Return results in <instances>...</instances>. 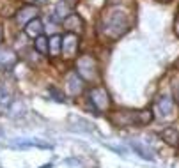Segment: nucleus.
<instances>
[{
	"label": "nucleus",
	"instance_id": "1",
	"mask_svg": "<svg viewBox=\"0 0 179 168\" xmlns=\"http://www.w3.org/2000/svg\"><path fill=\"white\" fill-rule=\"evenodd\" d=\"M130 28V18L122 11H112L107 14V18L103 16V32L110 39H117L122 34L128 32Z\"/></svg>",
	"mask_w": 179,
	"mask_h": 168
},
{
	"label": "nucleus",
	"instance_id": "2",
	"mask_svg": "<svg viewBox=\"0 0 179 168\" xmlns=\"http://www.w3.org/2000/svg\"><path fill=\"white\" fill-rule=\"evenodd\" d=\"M76 73L83 78V80H89V81H92V80H96L98 76H99V73H98V64H96V60H94L92 57H89V55H85V57H80L78 60H76Z\"/></svg>",
	"mask_w": 179,
	"mask_h": 168
},
{
	"label": "nucleus",
	"instance_id": "3",
	"mask_svg": "<svg viewBox=\"0 0 179 168\" xmlns=\"http://www.w3.org/2000/svg\"><path fill=\"white\" fill-rule=\"evenodd\" d=\"M89 101H91V106L96 112H103V110H107L110 106L108 92L103 87H92L89 90Z\"/></svg>",
	"mask_w": 179,
	"mask_h": 168
},
{
	"label": "nucleus",
	"instance_id": "4",
	"mask_svg": "<svg viewBox=\"0 0 179 168\" xmlns=\"http://www.w3.org/2000/svg\"><path fill=\"white\" fill-rule=\"evenodd\" d=\"M110 120L115 126H121V128H126V126H131V124H138V112H133V110H122V112H115Z\"/></svg>",
	"mask_w": 179,
	"mask_h": 168
},
{
	"label": "nucleus",
	"instance_id": "5",
	"mask_svg": "<svg viewBox=\"0 0 179 168\" xmlns=\"http://www.w3.org/2000/svg\"><path fill=\"white\" fill-rule=\"evenodd\" d=\"M78 50V36L75 32H66V36H62V53L66 58L75 57Z\"/></svg>",
	"mask_w": 179,
	"mask_h": 168
},
{
	"label": "nucleus",
	"instance_id": "6",
	"mask_svg": "<svg viewBox=\"0 0 179 168\" xmlns=\"http://www.w3.org/2000/svg\"><path fill=\"white\" fill-rule=\"evenodd\" d=\"M37 7L36 5H30V4H27V5H23L20 11L16 13V23L22 27V25H25V23H28L30 19H34V18H37Z\"/></svg>",
	"mask_w": 179,
	"mask_h": 168
},
{
	"label": "nucleus",
	"instance_id": "7",
	"mask_svg": "<svg viewBox=\"0 0 179 168\" xmlns=\"http://www.w3.org/2000/svg\"><path fill=\"white\" fill-rule=\"evenodd\" d=\"M66 85H68L69 96H78V94L83 90V80H82V76L78 75V73H71V75L68 76Z\"/></svg>",
	"mask_w": 179,
	"mask_h": 168
},
{
	"label": "nucleus",
	"instance_id": "8",
	"mask_svg": "<svg viewBox=\"0 0 179 168\" xmlns=\"http://www.w3.org/2000/svg\"><path fill=\"white\" fill-rule=\"evenodd\" d=\"M130 147L133 149V152H136L142 159H149V161H153L154 159V154H153V151L147 147L145 143H142V142H136V140H133V142H130Z\"/></svg>",
	"mask_w": 179,
	"mask_h": 168
},
{
	"label": "nucleus",
	"instance_id": "9",
	"mask_svg": "<svg viewBox=\"0 0 179 168\" xmlns=\"http://www.w3.org/2000/svg\"><path fill=\"white\" fill-rule=\"evenodd\" d=\"M25 34L30 36V37H37L43 34V22H41L39 18H34V19H30V22L27 23L25 27Z\"/></svg>",
	"mask_w": 179,
	"mask_h": 168
},
{
	"label": "nucleus",
	"instance_id": "10",
	"mask_svg": "<svg viewBox=\"0 0 179 168\" xmlns=\"http://www.w3.org/2000/svg\"><path fill=\"white\" fill-rule=\"evenodd\" d=\"M64 27L68 28V32H75V30H82L83 27V22L78 14H69L68 18H64Z\"/></svg>",
	"mask_w": 179,
	"mask_h": 168
},
{
	"label": "nucleus",
	"instance_id": "11",
	"mask_svg": "<svg viewBox=\"0 0 179 168\" xmlns=\"http://www.w3.org/2000/svg\"><path fill=\"white\" fill-rule=\"evenodd\" d=\"M161 138L168 143V145H177L179 143V131L174 126H168L161 131Z\"/></svg>",
	"mask_w": 179,
	"mask_h": 168
},
{
	"label": "nucleus",
	"instance_id": "12",
	"mask_svg": "<svg viewBox=\"0 0 179 168\" xmlns=\"http://www.w3.org/2000/svg\"><path fill=\"white\" fill-rule=\"evenodd\" d=\"M48 53L51 57H57L59 53H62V36H53L48 39Z\"/></svg>",
	"mask_w": 179,
	"mask_h": 168
},
{
	"label": "nucleus",
	"instance_id": "13",
	"mask_svg": "<svg viewBox=\"0 0 179 168\" xmlns=\"http://www.w3.org/2000/svg\"><path fill=\"white\" fill-rule=\"evenodd\" d=\"M158 110H160V113L163 115V117L170 115L172 113V99L168 96H161L160 99H158Z\"/></svg>",
	"mask_w": 179,
	"mask_h": 168
},
{
	"label": "nucleus",
	"instance_id": "14",
	"mask_svg": "<svg viewBox=\"0 0 179 168\" xmlns=\"http://www.w3.org/2000/svg\"><path fill=\"white\" fill-rule=\"evenodd\" d=\"M14 145H18V147H41V149H51L50 143H43L39 140H14Z\"/></svg>",
	"mask_w": 179,
	"mask_h": 168
},
{
	"label": "nucleus",
	"instance_id": "15",
	"mask_svg": "<svg viewBox=\"0 0 179 168\" xmlns=\"http://www.w3.org/2000/svg\"><path fill=\"white\" fill-rule=\"evenodd\" d=\"M34 48L37 50V53L46 55L48 53V39L45 36H37L36 41H34Z\"/></svg>",
	"mask_w": 179,
	"mask_h": 168
},
{
	"label": "nucleus",
	"instance_id": "16",
	"mask_svg": "<svg viewBox=\"0 0 179 168\" xmlns=\"http://www.w3.org/2000/svg\"><path fill=\"white\" fill-rule=\"evenodd\" d=\"M55 14H57L60 19L68 18V16L71 14V11H69V4H68V2H59L57 7H55Z\"/></svg>",
	"mask_w": 179,
	"mask_h": 168
},
{
	"label": "nucleus",
	"instance_id": "17",
	"mask_svg": "<svg viewBox=\"0 0 179 168\" xmlns=\"http://www.w3.org/2000/svg\"><path fill=\"white\" fill-rule=\"evenodd\" d=\"M153 122V112L151 110H142L138 112V124L140 126H145V124H149Z\"/></svg>",
	"mask_w": 179,
	"mask_h": 168
},
{
	"label": "nucleus",
	"instance_id": "18",
	"mask_svg": "<svg viewBox=\"0 0 179 168\" xmlns=\"http://www.w3.org/2000/svg\"><path fill=\"white\" fill-rule=\"evenodd\" d=\"M13 60H14V57H13V51L11 50L0 51V64H11Z\"/></svg>",
	"mask_w": 179,
	"mask_h": 168
},
{
	"label": "nucleus",
	"instance_id": "19",
	"mask_svg": "<svg viewBox=\"0 0 179 168\" xmlns=\"http://www.w3.org/2000/svg\"><path fill=\"white\" fill-rule=\"evenodd\" d=\"M2 36H4V32H2V27H0V43H2Z\"/></svg>",
	"mask_w": 179,
	"mask_h": 168
},
{
	"label": "nucleus",
	"instance_id": "20",
	"mask_svg": "<svg viewBox=\"0 0 179 168\" xmlns=\"http://www.w3.org/2000/svg\"><path fill=\"white\" fill-rule=\"evenodd\" d=\"M41 168H51V165H43Z\"/></svg>",
	"mask_w": 179,
	"mask_h": 168
},
{
	"label": "nucleus",
	"instance_id": "21",
	"mask_svg": "<svg viewBox=\"0 0 179 168\" xmlns=\"http://www.w3.org/2000/svg\"><path fill=\"white\" fill-rule=\"evenodd\" d=\"M177 34H179V22H177Z\"/></svg>",
	"mask_w": 179,
	"mask_h": 168
},
{
	"label": "nucleus",
	"instance_id": "22",
	"mask_svg": "<svg viewBox=\"0 0 179 168\" xmlns=\"http://www.w3.org/2000/svg\"><path fill=\"white\" fill-rule=\"evenodd\" d=\"M163 2H168V0H163Z\"/></svg>",
	"mask_w": 179,
	"mask_h": 168
},
{
	"label": "nucleus",
	"instance_id": "23",
	"mask_svg": "<svg viewBox=\"0 0 179 168\" xmlns=\"http://www.w3.org/2000/svg\"><path fill=\"white\" fill-rule=\"evenodd\" d=\"M177 145H179V143H177Z\"/></svg>",
	"mask_w": 179,
	"mask_h": 168
}]
</instances>
